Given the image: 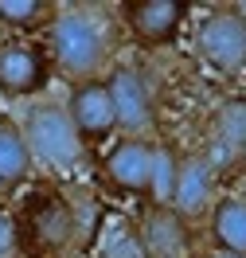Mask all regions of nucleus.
<instances>
[{"label":"nucleus","instance_id":"nucleus-1","mask_svg":"<svg viewBox=\"0 0 246 258\" xmlns=\"http://www.w3.org/2000/svg\"><path fill=\"white\" fill-rule=\"evenodd\" d=\"M114 32L90 8H59L51 16V59L55 67L78 82H90L110 63Z\"/></svg>","mask_w":246,"mask_h":258},{"label":"nucleus","instance_id":"nucleus-2","mask_svg":"<svg viewBox=\"0 0 246 258\" xmlns=\"http://www.w3.org/2000/svg\"><path fill=\"white\" fill-rule=\"evenodd\" d=\"M106 172L117 188L125 192H152L168 208L172 176H176V157L160 149L152 137H121L114 153L106 157Z\"/></svg>","mask_w":246,"mask_h":258},{"label":"nucleus","instance_id":"nucleus-3","mask_svg":"<svg viewBox=\"0 0 246 258\" xmlns=\"http://www.w3.org/2000/svg\"><path fill=\"white\" fill-rule=\"evenodd\" d=\"M24 137H28V149L32 157L51 172H66L82 161V137L66 106L59 102H35L32 110L24 113Z\"/></svg>","mask_w":246,"mask_h":258},{"label":"nucleus","instance_id":"nucleus-4","mask_svg":"<svg viewBox=\"0 0 246 258\" xmlns=\"http://www.w3.org/2000/svg\"><path fill=\"white\" fill-rule=\"evenodd\" d=\"M196 59L219 75L246 71V12L238 4L211 8L196 28Z\"/></svg>","mask_w":246,"mask_h":258},{"label":"nucleus","instance_id":"nucleus-5","mask_svg":"<svg viewBox=\"0 0 246 258\" xmlns=\"http://www.w3.org/2000/svg\"><path fill=\"white\" fill-rule=\"evenodd\" d=\"M106 86H110V98H114L117 129L125 137H148L152 125H156V113H160L156 82L148 79L141 67L121 63V67H114V75L106 79Z\"/></svg>","mask_w":246,"mask_h":258},{"label":"nucleus","instance_id":"nucleus-6","mask_svg":"<svg viewBox=\"0 0 246 258\" xmlns=\"http://www.w3.org/2000/svg\"><path fill=\"white\" fill-rule=\"evenodd\" d=\"M215 180H219V164L211 161V153H184V157H176L168 208L176 215H184L188 223L207 215V208H215Z\"/></svg>","mask_w":246,"mask_h":258},{"label":"nucleus","instance_id":"nucleus-7","mask_svg":"<svg viewBox=\"0 0 246 258\" xmlns=\"http://www.w3.org/2000/svg\"><path fill=\"white\" fill-rule=\"evenodd\" d=\"M24 235H28V250L59 254L74 239V215L59 196H32L24 208Z\"/></svg>","mask_w":246,"mask_h":258},{"label":"nucleus","instance_id":"nucleus-8","mask_svg":"<svg viewBox=\"0 0 246 258\" xmlns=\"http://www.w3.org/2000/svg\"><path fill=\"white\" fill-rule=\"evenodd\" d=\"M66 113L78 129L82 141H102L117 129V113H114V98H110V86L98 79L78 82L70 90V102H66Z\"/></svg>","mask_w":246,"mask_h":258},{"label":"nucleus","instance_id":"nucleus-9","mask_svg":"<svg viewBox=\"0 0 246 258\" xmlns=\"http://www.w3.org/2000/svg\"><path fill=\"white\" fill-rule=\"evenodd\" d=\"M184 4L176 0H133L121 8V16H125V28L133 32V39L141 43V47H156V43H168L176 28H180L184 20Z\"/></svg>","mask_w":246,"mask_h":258},{"label":"nucleus","instance_id":"nucleus-10","mask_svg":"<svg viewBox=\"0 0 246 258\" xmlns=\"http://www.w3.org/2000/svg\"><path fill=\"white\" fill-rule=\"evenodd\" d=\"M141 250L145 258H184L188 246H192V235H188V219L176 215L172 208H156L152 215H145L141 223Z\"/></svg>","mask_w":246,"mask_h":258},{"label":"nucleus","instance_id":"nucleus-11","mask_svg":"<svg viewBox=\"0 0 246 258\" xmlns=\"http://www.w3.org/2000/svg\"><path fill=\"white\" fill-rule=\"evenodd\" d=\"M47 79L43 71V55L32 43L20 39H4L0 43V90L4 94H32Z\"/></svg>","mask_w":246,"mask_h":258},{"label":"nucleus","instance_id":"nucleus-12","mask_svg":"<svg viewBox=\"0 0 246 258\" xmlns=\"http://www.w3.org/2000/svg\"><path fill=\"white\" fill-rule=\"evenodd\" d=\"M211 239L219 254H246V200L242 196H223L211 208Z\"/></svg>","mask_w":246,"mask_h":258},{"label":"nucleus","instance_id":"nucleus-13","mask_svg":"<svg viewBox=\"0 0 246 258\" xmlns=\"http://www.w3.org/2000/svg\"><path fill=\"white\" fill-rule=\"evenodd\" d=\"M211 141H215V153H211L215 164L223 161V153H238V157H242V149H246V98L227 102L223 110L215 113Z\"/></svg>","mask_w":246,"mask_h":258},{"label":"nucleus","instance_id":"nucleus-14","mask_svg":"<svg viewBox=\"0 0 246 258\" xmlns=\"http://www.w3.org/2000/svg\"><path fill=\"white\" fill-rule=\"evenodd\" d=\"M32 149L20 125H0V184H20L32 172Z\"/></svg>","mask_w":246,"mask_h":258},{"label":"nucleus","instance_id":"nucleus-15","mask_svg":"<svg viewBox=\"0 0 246 258\" xmlns=\"http://www.w3.org/2000/svg\"><path fill=\"white\" fill-rule=\"evenodd\" d=\"M39 16H55V8L39 0H0V20L8 28H32Z\"/></svg>","mask_w":246,"mask_h":258},{"label":"nucleus","instance_id":"nucleus-16","mask_svg":"<svg viewBox=\"0 0 246 258\" xmlns=\"http://www.w3.org/2000/svg\"><path fill=\"white\" fill-rule=\"evenodd\" d=\"M16 254V223L0 211V258H12Z\"/></svg>","mask_w":246,"mask_h":258},{"label":"nucleus","instance_id":"nucleus-17","mask_svg":"<svg viewBox=\"0 0 246 258\" xmlns=\"http://www.w3.org/2000/svg\"><path fill=\"white\" fill-rule=\"evenodd\" d=\"M219 258H238V254H219ZM242 258H246V254H242Z\"/></svg>","mask_w":246,"mask_h":258},{"label":"nucleus","instance_id":"nucleus-18","mask_svg":"<svg viewBox=\"0 0 246 258\" xmlns=\"http://www.w3.org/2000/svg\"><path fill=\"white\" fill-rule=\"evenodd\" d=\"M242 164H246V149H242Z\"/></svg>","mask_w":246,"mask_h":258},{"label":"nucleus","instance_id":"nucleus-19","mask_svg":"<svg viewBox=\"0 0 246 258\" xmlns=\"http://www.w3.org/2000/svg\"><path fill=\"white\" fill-rule=\"evenodd\" d=\"M238 8H242V12H246V4H238Z\"/></svg>","mask_w":246,"mask_h":258}]
</instances>
